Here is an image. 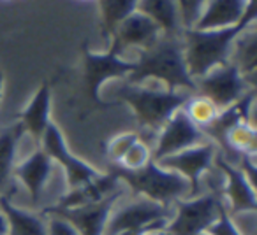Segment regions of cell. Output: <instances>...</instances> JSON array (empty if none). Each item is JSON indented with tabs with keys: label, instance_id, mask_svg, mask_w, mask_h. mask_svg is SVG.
<instances>
[{
	"label": "cell",
	"instance_id": "6da1fadb",
	"mask_svg": "<svg viewBox=\"0 0 257 235\" xmlns=\"http://www.w3.org/2000/svg\"><path fill=\"white\" fill-rule=\"evenodd\" d=\"M136 68L127 78L128 84H159L171 92L196 93V81L190 78L183 56L182 36H164L134 58Z\"/></svg>",
	"mask_w": 257,
	"mask_h": 235
},
{
	"label": "cell",
	"instance_id": "7a4b0ae2",
	"mask_svg": "<svg viewBox=\"0 0 257 235\" xmlns=\"http://www.w3.org/2000/svg\"><path fill=\"white\" fill-rule=\"evenodd\" d=\"M253 23H255V0L250 2L241 23L234 26L222 30H183V56L190 78L197 81L215 67L227 64L234 40Z\"/></svg>",
	"mask_w": 257,
	"mask_h": 235
},
{
	"label": "cell",
	"instance_id": "3957f363",
	"mask_svg": "<svg viewBox=\"0 0 257 235\" xmlns=\"http://www.w3.org/2000/svg\"><path fill=\"white\" fill-rule=\"evenodd\" d=\"M192 93L171 92L162 86L152 84H125L118 96L133 109L138 123L147 132H155L164 126L169 118L180 110Z\"/></svg>",
	"mask_w": 257,
	"mask_h": 235
},
{
	"label": "cell",
	"instance_id": "277c9868",
	"mask_svg": "<svg viewBox=\"0 0 257 235\" xmlns=\"http://www.w3.org/2000/svg\"><path fill=\"white\" fill-rule=\"evenodd\" d=\"M109 172H113L121 184H127L134 193L161 206L171 207L175 202L189 198L190 186L187 179L180 174L168 168L161 167L157 162H148L140 170H125V168L114 165Z\"/></svg>",
	"mask_w": 257,
	"mask_h": 235
},
{
	"label": "cell",
	"instance_id": "5b68a950",
	"mask_svg": "<svg viewBox=\"0 0 257 235\" xmlns=\"http://www.w3.org/2000/svg\"><path fill=\"white\" fill-rule=\"evenodd\" d=\"M169 212L171 207L140 196L111 212L104 235H147L155 230H166L171 218Z\"/></svg>",
	"mask_w": 257,
	"mask_h": 235
},
{
	"label": "cell",
	"instance_id": "8992f818",
	"mask_svg": "<svg viewBox=\"0 0 257 235\" xmlns=\"http://www.w3.org/2000/svg\"><path fill=\"white\" fill-rule=\"evenodd\" d=\"M220 193H199L173 204L175 216L169 218L168 235H199L217 221L222 206Z\"/></svg>",
	"mask_w": 257,
	"mask_h": 235
},
{
	"label": "cell",
	"instance_id": "52a82bcc",
	"mask_svg": "<svg viewBox=\"0 0 257 235\" xmlns=\"http://www.w3.org/2000/svg\"><path fill=\"white\" fill-rule=\"evenodd\" d=\"M250 90H255V86L250 84L231 62L218 65L196 81L197 95L213 102L218 110L231 107Z\"/></svg>",
	"mask_w": 257,
	"mask_h": 235
},
{
	"label": "cell",
	"instance_id": "ba28073f",
	"mask_svg": "<svg viewBox=\"0 0 257 235\" xmlns=\"http://www.w3.org/2000/svg\"><path fill=\"white\" fill-rule=\"evenodd\" d=\"M208 140L210 139H208L206 134L190 122L182 107L157 132V139H155V144L152 148V160L159 162L162 158L185 151L189 148L199 146V144H204Z\"/></svg>",
	"mask_w": 257,
	"mask_h": 235
},
{
	"label": "cell",
	"instance_id": "9c48e42d",
	"mask_svg": "<svg viewBox=\"0 0 257 235\" xmlns=\"http://www.w3.org/2000/svg\"><path fill=\"white\" fill-rule=\"evenodd\" d=\"M217 154H218L217 144L208 140V142L199 144V146L189 148L185 151H180L176 154L162 158L157 164L161 167L168 168V170L180 174L183 179H187V182L190 186V193H189V198H190V196L199 195L201 181H203L204 174L213 168V162L217 158Z\"/></svg>",
	"mask_w": 257,
	"mask_h": 235
},
{
	"label": "cell",
	"instance_id": "30bf717a",
	"mask_svg": "<svg viewBox=\"0 0 257 235\" xmlns=\"http://www.w3.org/2000/svg\"><path fill=\"white\" fill-rule=\"evenodd\" d=\"M41 150L64 168L65 179H67L69 190L78 188V186L85 184V182L95 179L100 174L97 168H93L90 164L83 162L81 158L74 156L71 153V150L67 148L65 137L62 134V130L58 128L55 123H50L44 132L43 139H41Z\"/></svg>",
	"mask_w": 257,
	"mask_h": 235
},
{
	"label": "cell",
	"instance_id": "8fae6325",
	"mask_svg": "<svg viewBox=\"0 0 257 235\" xmlns=\"http://www.w3.org/2000/svg\"><path fill=\"white\" fill-rule=\"evenodd\" d=\"M121 195H123V190L113 193L111 196L100 200V202L88 204V206L81 207H72V209L48 207V209H44V214L60 216L64 220H67L79 235H104L111 212L114 210V206H116L118 198Z\"/></svg>",
	"mask_w": 257,
	"mask_h": 235
},
{
	"label": "cell",
	"instance_id": "7c38bea8",
	"mask_svg": "<svg viewBox=\"0 0 257 235\" xmlns=\"http://www.w3.org/2000/svg\"><path fill=\"white\" fill-rule=\"evenodd\" d=\"M136 64L107 50L106 53L85 51V81L90 90V96L99 102L100 88L113 79H123L133 74Z\"/></svg>",
	"mask_w": 257,
	"mask_h": 235
},
{
	"label": "cell",
	"instance_id": "4fadbf2b",
	"mask_svg": "<svg viewBox=\"0 0 257 235\" xmlns=\"http://www.w3.org/2000/svg\"><path fill=\"white\" fill-rule=\"evenodd\" d=\"M161 28L150 18L136 11L116 26L114 34L111 36L109 50L125 58V53L128 50L140 53V51L152 48L161 39Z\"/></svg>",
	"mask_w": 257,
	"mask_h": 235
},
{
	"label": "cell",
	"instance_id": "5bb4252c",
	"mask_svg": "<svg viewBox=\"0 0 257 235\" xmlns=\"http://www.w3.org/2000/svg\"><path fill=\"white\" fill-rule=\"evenodd\" d=\"M213 167L224 176V186H222V200L225 207H231V212L241 214L250 212L253 214L257 209V196L253 184L246 179V176L239 170L236 165H232L225 156L217 154L213 162Z\"/></svg>",
	"mask_w": 257,
	"mask_h": 235
},
{
	"label": "cell",
	"instance_id": "9a60e30c",
	"mask_svg": "<svg viewBox=\"0 0 257 235\" xmlns=\"http://www.w3.org/2000/svg\"><path fill=\"white\" fill-rule=\"evenodd\" d=\"M53 167L55 162L39 148L13 168V174L25 186L34 206H37L43 198L44 190L53 176Z\"/></svg>",
	"mask_w": 257,
	"mask_h": 235
},
{
	"label": "cell",
	"instance_id": "2e32d148",
	"mask_svg": "<svg viewBox=\"0 0 257 235\" xmlns=\"http://www.w3.org/2000/svg\"><path fill=\"white\" fill-rule=\"evenodd\" d=\"M121 181L113 174V172H106V174H99L95 179L85 182V184L78 186V188H71L60 200L57 206L58 209H72V207H81L88 206V204H95L100 200L107 198L113 193L120 192Z\"/></svg>",
	"mask_w": 257,
	"mask_h": 235
},
{
	"label": "cell",
	"instance_id": "e0dca14e",
	"mask_svg": "<svg viewBox=\"0 0 257 235\" xmlns=\"http://www.w3.org/2000/svg\"><path fill=\"white\" fill-rule=\"evenodd\" d=\"M252 0H208L196 30H222L241 23Z\"/></svg>",
	"mask_w": 257,
	"mask_h": 235
},
{
	"label": "cell",
	"instance_id": "ac0fdd59",
	"mask_svg": "<svg viewBox=\"0 0 257 235\" xmlns=\"http://www.w3.org/2000/svg\"><path fill=\"white\" fill-rule=\"evenodd\" d=\"M22 126L23 132L29 134L36 142H41L48 125L51 123V86L44 81L39 86L30 102L22 112Z\"/></svg>",
	"mask_w": 257,
	"mask_h": 235
},
{
	"label": "cell",
	"instance_id": "d6986e66",
	"mask_svg": "<svg viewBox=\"0 0 257 235\" xmlns=\"http://www.w3.org/2000/svg\"><path fill=\"white\" fill-rule=\"evenodd\" d=\"M253 100H255V90H250L248 93L241 96L236 104H232L227 109H222L218 116L215 118V122L211 123L208 128L203 132L208 136V139L215 144L224 142V137L232 126L239 125V123H253L252 114H253Z\"/></svg>",
	"mask_w": 257,
	"mask_h": 235
},
{
	"label": "cell",
	"instance_id": "ffe728a7",
	"mask_svg": "<svg viewBox=\"0 0 257 235\" xmlns=\"http://www.w3.org/2000/svg\"><path fill=\"white\" fill-rule=\"evenodd\" d=\"M138 12L150 18L164 36H182L183 34L176 0H140Z\"/></svg>",
	"mask_w": 257,
	"mask_h": 235
},
{
	"label": "cell",
	"instance_id": "44dd1931",
	"mask_svg": "<svg viewBox=\"0 0 257 235\" xmlns=\"http://www.w3.org/2000/svg\"><path fill=\"white\" fill-rule=\"evenodd\" d=\"M0 212L8 220V235H46V221L39 214L16 207L8 195H0Z\"/></svg>",
	"mask_w": 257,
	"mask_h": 235
},
{
	"label": "cell",
	"instance_id": "7402d4cb",
	"mask_svg": "<svg viewBox=\"0 0 257 235\" xmlns=\"http://www.w3.org/2000/svg\"><path fill=\"white\" fill-rule=\"evenodd\" d=\"M257 34H255V23L250 25L241 36L232 44L231 58L229 62L236 65L241 76L255 86V68H257Z\"/></svg>",
	"mask_w": 257,
	"mask_h": 235
},
{
	"label": "cell",
	"instance_id": "603a6c76",
	"mask_svg": "<svg viewBox=\"0 0 257 235\" xmlns=\"http://www.w3.org/2000/svg\"><path fill=\"white\" fill-rule=\"evenodd\" d=\"M22 123L15 126H9L0 134V192L6 188L9 178L13 174V168L16 165V151L23 139Z\"/></svg>",
	"mask_w": 257,
	"mask_h": 235
},
{
	"label": "cell",
	"instance_id": "cb8c5ba5",
	"mask_svg": "<svg viewBox=\"0 0 257 235\" xmlns=\"http://www.w3.org/2000/svg\"><path fill=\"white\" fill-rule=\"evenodd\" d=\"M138 2L140 0H97L104 32L113 36L116 26L138 11Z\"/></svg>",
	"mask_w": 257,
	"mask_h": 235
},
{
	"label": "cell",
	"instance_id": "d4e9b609",
	"mask_svg": "<svg viewBox=\"0 0 257 235\" xmlns=\"http://www.w3.org/2000/svg\"><path fill=\"white\" fill-rule=\"evenodd\" d=\"M222 146L227 151L239 154V156H255L257 150V134L253 123H239L232 126L224 137Z\"/></svg>",
	"mask_w": 257,
	"mask_h": 235
},
{
	"label": "cell",
	"instance_id": "484cf974",
	"mask_svg": "<svg viewBox=\"0 0 257 235\" xmlns=\"http://www.w3.org/2000/svg\"><path fill=\"white\" fill-rule=\"evenodd\" d=\"M183 110H185V114L189 116L190 122L196 126H199L201 130L208 128V126L215 122V118L218 116V112H220V110L215 107L213 102H210V100L204 98V96L197 95V93H192V95L189 96V100H187L185 106H183Z\"/></svg>",
	"mask_w": 257,
	"mask_h": 235
},
{
	"label": "cell",
	"instance_id": "4316f807",
	"mask_svg": "<svg viewBox=\"0 0 257 235\" xmlns=\"http://www.w3.org/2000/svg\"><path fill=\"white\" fill-rule=\"evenodd\" d=\"M148 162H152V148L148 142H145V140L140 139L133 148H131V150L127 151V154L121 158V162L118 164V167L125 168V170L134 172V170L143 168Z\"/></svg>",
	"mask_w": 257,
	"mask_h": 235
},
{
	"label": "cell",
	"instance_id": "83f0119b",
	"mask_svg": "<svg viewBox=\"0 0 257 235\" xmlns=\"http://www.w3.org/2000/svg\"><path fill=\"white\" fill-rule=\"evenodd\" d=\"M140 134L138 132H121L118 136H114L113 139L107 142L106 148V154L113 164H120L121 158L127 154V151L134 146V144L140 140Z\"/></svg>",
	"mask_w": 257,
	"mask_h": 235
},
{
	"label": "cell",
	"instance_id": "f1b7e54d",
	"mask_svg": "<svg viewBox=\"0 0 257 235\" xmlns=\"http://www.w3.org/2000/svg\"><path fill=\"white\" fill-rule=\"evenodd\" d=\"M208 0H176V6H178L180 18H182L183 30L194 28V25L199 20L201 12H203L204 6H206Z\"/></svg>",
	"mask_w": 257,
	"mask_h": 235
},
{
	"label": "cell",
	"instance_id": "f546056e",
	"mask_svg": "<svg viewBox=\"0 0 257 235\" xmlns=\"http://www.w3.org/2000/svg\"><path fill=\"white\" fill-rule=\"evenodd\" d=\"M210 235H243L239 232V228L236 226V223L232 221V218L229 216V209L225 207V204L222 202L220 210H218V218L210 228H208Z\"/></svg>",
	"mask_w": 257,
	"mask_h": 235
},
{
	"label": "cell",
	"instance_id": "4dcf8cb0",
	"mask_svg": "<svg viewBox=\"0 0 257 235\" xmlns=\"http://www.w3.org/2000/svg\"><path fill=\"white\" fill-rule=\"evenodd\" d=\"M46 235H79L67 220L60 216H50L46 223Z\"/></svg>",
	"mask_w": 257,
	"mask_h": 235
},
{
	"label": "cell",
	"instance_id": "1f68e13d",
	"mask_svg": "<svg viewBox=\"0 0 257 235\" xmlns=\"http://www.w3.org/2000/svg\"><path fill=\"white\" fill-rule=\"evenodd\" d=\"M0 235H8V220L0 212Z\"/></svg>",
	"mask_w": 257,
	"mask_h": 235
},
{
	"label": "cell",
	"instance_id": "d6a6232c",
	"mask_svg": "<svg viewBox=\"0 0 257 235\" xmlns=\"http://www.w3.org/2000/svg\"><path fill=\"white\" fill-rule=\"evenodd\" d=\"M2 93H4V74L0 72V98H2Z\"/></svg>",
	"mask_w": 257,
	"mask_h": 235
},
{
	"label": "cell",
	"instance_id": "836d02e7",
	"mask_svg": "<svg viewBox=\"0 0 257 235\" xmlns=\"http://www.w3.org/2000/svg\"><path fill=\"white\" fill-rule=\"evenodd\" d=\"M199 235H210V234H208V232H203V234H199Z\"/></svg>",
	"mask_w": 257,
	"mask_h": 235
},
{
	"label": "cell",
	"instance_id": "e575fe53",
	"mask_svg": "<svg viewBox=\"0 0 257 235\" xmlns=\"http://www.w3.org/2000/svg\"><path fill=\"white\" fill-rule=\"evenodd\" d=\"M79 2H86V0H79Z\"/></svg>",
	"mask_w": 257,
	"mask_h": 235
}]
</instances>
